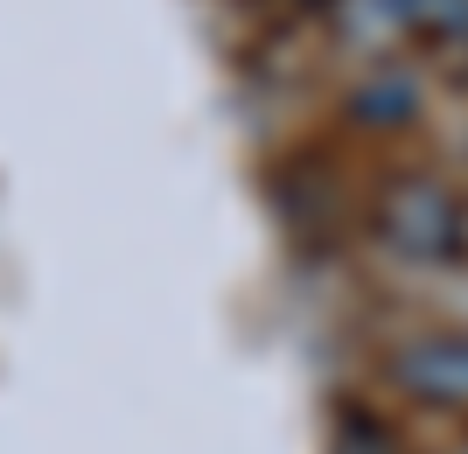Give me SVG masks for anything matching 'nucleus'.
<instances>
[{
	"label": "nucleus",
	"instance_id": "nucleus-1",
	"mask_svg": "<svg viewBox=\"0 0 468 454\" xmlns=\"http://www.w3.org/2000/svg\"><path fill=\"white\" fill-rule=\"evenodd\" d=\"M378 231H385L391 252L420 259V266H441V259L462 252V203L441 189L433 175H399L378 203Z\"/></svg>",
	"mask_w": 468,
	"mask_h": 454
},
{
	"label": "nucleus",
	"instance_id": "nucleus-2",
	"mask_svg": "<svg viewBox=\"0 0 468 454\" xmlns=\"http://www.w3.org/2000/svg\"><path fill=\"white\" fill-rule=\"evenodd\" d=\"M385 377L420 406H448L468 413V329H427V336H406L391 350Z\"/></svg>",
	"mask_w": 468,
	"mask_h": 454
},
{
	"label": "nucleus",
	"instance_id": "nucleus-3",
	"mask_svg": "<svg viewBox=\"0 0 468 454\" xmlns=\"http://www.w3.org/2000/svg\"><path fill=\"white\" fill-rule=\"evenodd\" d=\"M412 112H420V78L406 63H371V78L350 91V119L364 126H406Z\"/></svg>",
	"mask_w": 468,
	"mask_h": 454
},
{
	"label": "nucleus",
	"instance_id": "nucleus-4",
	"mask_svg": "<svg viewBox=\"0 0 468 454\" xmlns=\"http://www.w3.org/2000/svg\"><path fill=\"white\" fill-rule=\"evenodd\" d=\"M329 454H399V448H391V427L371 406H343L329 427Z\"/></svg>",
	"mask_w": 468,
	"mask_h": 454
},
{
	"label": "nucleus",
	"instance_id": "nucleus-5",
	"mask_svg": "<svg viewBox=\"0 0 468 454\" xmlns=\"http://www.w3.org/2000/svg\"><path fill=\"white\" fill-rule=\"evenodd\" d=\"M399 21L441 42H468V0H399Z\"/></svg>",
	"mask_w": 468,
	"mask_h": 454
},
{
	"label": "nucleus",
	"instance_id": "nucleus-6",
	"mask_svg": "<svg viewBox=\"0 0 468 454\" xmlns=\"http://www.w3.org/2000/svg\"><path fill=\"white\" fill-rule=\"evenodd\" d=\"M462 454H468V448H462Z\"/></svg>",
	"mask_w": 468,
	"mask_h": 454
}]
</instances>
